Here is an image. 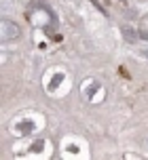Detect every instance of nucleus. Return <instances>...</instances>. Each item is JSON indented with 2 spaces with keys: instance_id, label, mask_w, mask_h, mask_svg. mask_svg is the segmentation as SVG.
Masks as SVG:
<instances>
[{
  "instance_id": "3",
  "label": "nucleus",
  "mask_w": 148,
  "mask_h": 160,
  "mask_svg": "<svg viewBox=\"0 0 148 160\" xmlns=\"http://www.w3.org/2000/svg\"><path fill=\"white\" fill-rule=\"evenodd\" d=\"M144 57H148V51H144Z\"/></svg>"
},
{
  "instance_id": "2",
  "label": "nucleus",
  "mask_w": 148,
  "mask_h": 160,
  "mask_svg": "<svg viewBox=\"0 0 148 160\" xmlns=\"http://www.w3.org/2000/svg\"><path fill=\"white\" fill-rule=\"evenodd\" d=\"M123 34H125V38L129 40V42H135V40H138V34L133 32L131 28H123Z\"/></svg>"
},
{
  "instance_id": "1",
  "label": "nucleus",
  "mask_w": 148,
  "mask_h": 160,
  "mask_svg": "<svg viewBox=\"0 0 148 160\" xmlns=\"http://www.w3.org/2000/svg\"><path fill=\"white\" fill-rule=\"evenodd\" d=\"M17 36H19V25L11 19H2V42L15 40Z\"/></svg>"
}]
</instances>
